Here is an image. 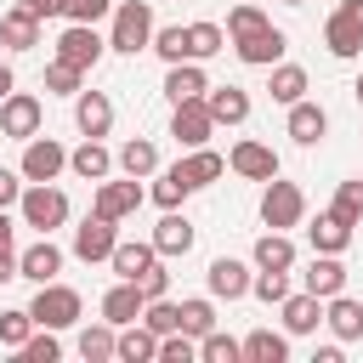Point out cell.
Wrapping results in <instances>:
<instances>
[{"instance_id": "obj_1", "label": "cell", "mask_w": 363, "mask_h": 363, "mask_svg": "<svg viewBox=\"0 0 363 363\" xmlns=\"http://www.w3.org/2000/svg\"><path fill=\"white\" fill-rule=\"evenodd\" d=\"M108 45L125 51V57H136L142 45H153V11H147V0H119V6H113V34H108Z\"/></svg>"}, {"instance_id": "obj_2", "label": "cell", "mask_w": 363, "mask_h": 363, "mask_svg": "<svg viewBox=\"0 0 363 363\" xmlns=\"http://www.w3.org/2000/svg\"><path fill=\"white\" fill-rule=\"evenodd\" d=\"M28 312H34V323L40 329H68L74 318H79V289H68V284H40V295L28 301Z\"/></svg>"}, {"instance_id": "obj_3", "label": "cell", "mask_w": 363, "mask_h": 363, "mask_svg": "<svg viewBox=\"0 0 363 363\" xmlns=\"http://www.w3.org/2000/svg\"><path fill=\"white\" fill-rule=\"evenodd\" d=\"M23 221L28 227H40V233H51V227H62L68 221V199H62V187H51V182H34V187H23Z\"/></svg>"}, {"instance_id": "obj_4", "label": "cell", "mask_w": 363, "mask_h": 363, "mask_svg": "<svg viewBox=\"0 0 363 363\" xmlns=\"http://www.w3.org/2000/svg\"><path fill=\"white\" fill-rule=\"evenodd\" d=\"M323 45L335 57H357L363 51V0H340L335 17L323 23Z\"/></svg>"}, {"instance_id": "obj_5", "label": "cell", "mask_w": 363, "mask_h": 363, "mask_svg": "<svg viewBox=\"0 0 363 363\" xmlns=\"http://www.w3.org/2000/svg\"><path fill=\"white\" fill-rule=\"evenodd\" d=\"M40 119H45L40 96H28V91H11V96H0V136H11V142H28V136H40Z\"/></svg>"}, {"instance_id": "obj_6", "label": "cell", "mask_w": 363, "mask_h": 363, "mask_svg": "<svg viewBox=\"0 0 363 363\" xmlns=\"http://www.w3.org/2000/svg\"><path fill=\"white\" fill-rule=\"evenodd\" d=\"M301 216H306V193H301L295 182H278V176H272L267 193H261V221L284 233V227H295Z\"/></svg>"}, {"instance_id": "obj_7", "label": "cell", "mask_w": 363, "mask_h": 363, "mask_svg": "<svg viewBox=\"0 0 363 363\" xmlns=\"http://www.w3.org/2000/svg\"><path fill=\"white\" fill-rule=\"evenodd\" d=\"M210 130H216V113H210V102H204V96H187V102H176L170 136H176L182 147H204V142H210Z\"/></svg>"}, {"instance_id": "obj_8", "label": "cell", "mask_w": 363, "mask_h": 363, "mask_svg": "<svg viewBox=\"0 0 363 363\" xmlns=\"http://www.w3.org/2000/svg\"><path fill=\"white\" fill-rule=\"evenodd\" d=\"M113 227H119V221H108V216H96V210H91V216L74 227V255H79V261H108V255H113V244H119V233H113Z\"/></svg>"}, {"instance_id": "obj_9", "label": "cell", "mask_w": 363, "mask_h": 363, "mask_svg": "<svg viewBox=\"0 0 363 363\" xmlns=\"http://www.w3.org/2000/svg\"><path fill=\"white\" fill-rule=\"evenodd\" d=\"M102 51H108V40H96V23H68L62 40H57V57L74 62V68H96Z\"/></svg>"}, {"instance_id": "obj_10", "label": "cell", "mask_w": 363, "mask_h": 363, "mask_svg": "<svg viewBox=\"0 0 363 363\" xmlns=\"http://www.w3.org/2000/svg\"><path fill=\"white\" fill-rule=\"evenodd\" d=\"M284 28H255V34H244V40H233V51H238V62H250V68H272L278 57H284Z\"/></svg>"}, {"instance_id": "obj_11", "label": "cell", "mask_w": 363, "mask_h": 363, "mask_svg": "<svg viewBox=\"0 0 363 363\" xmlns=\"http://www.w3.org/2000/svg\"><path fill=\"white\" fill-rule=\"evenodd\" d=\"M136 204H142V187H136V176H125V182H96V216H108V221H125V216H136Z\"/></svg>"}, {"instance_id": "obj_12", "label": "cell", "mask_w": 363, "mask_h": 363, "mask_svg": "<svg viewBox=\"0 0 363 363\" xmlns=\"http://www.w3.org/2000/svg\"><path fill=\"white\" fill-rule=\"evenodd\" d=\"M62 164H68V153H62L51 136H28V147H23V176H28V182H57Z\"/></svg>"}, {"instance_id": "obj_13", "label": "cell", "mask_w": 363, "mask_h": 363, "mask_svg": "<svg viewBox=\"0 0 363 363\" xmlns=\"http://www.w3.org/2000/svg\"><path fill=\"white\" fill-rule=\"evenodd\" d=\"M227 164H233L244 182H272V176H278V153H272L267 142H238V147L227 153Z\"/></svg>"}, {"instance_id": "obj_14", "label": "cell", "mask_w": 363, "mask_h": 363, "mask_svg": "<svg viewBox=\"0 0 363 363\" xmlns=\"http://www.w3.org/2000/svg\"><path fill=\"white\" fill-rule=\"evenodd\" d=\"M306 238H312V250H318V255H340V250L352 244V221H346V216H335V210H318V221L306 227Z\"/></svg>"}, {"instance_id": "obj_15", "label": "cell", "mask_w": 363, "mask_h": 363, "mask_svg": "<svg viewBox=\"0 0 363 363\" xmlns=\"http://www.w3.org/2000/svg\"><path fill=\"white\" fill-rule=\"evenodd\" d=\"M17 267H23V278H28V284H51V278L62 272V250L40 233V244H28V250L17 255Z\"/></svg>"}, {"instance_id": "obj_16", "label": "cell", "mask_w": 363, "mask_h": 363, "mask_svg": "<svg viewBox=\"0 0 363 363\" xmlns=\"http://www.w3.org/2000/svg\"><path fill=\"white\" fill-rule=\"evenodd\" d=\"M204 278H210V295H221V301L250 295V267H244V261H233V255H216Z\"/></svg>"}, {"instance_id": "obj_17", "label": "cell", "mask_w": 363, "mask_h": 363, "mask_svg": "<svg viewBox=\"0 0 363 363\" xmlns=\"http://www.w3.org/2000/svg\"><path fill=\"white\" fill-rule=\"evenodd\" d=\"M142 306H147V295H142V284H130V278H119V284L102 295V318H108V323H136Z\"/></svg>"}, {"instance_id": "obj_18", "label": "cell", "mask_w": 363, "mask_h": 363, "mask_svg": "<svg viewBox=\"0 0 363 363\" xmlns=\"http://www.w3.org/2000/svg\"><path fill=\"white\" fill-rule=\"evenodd\" d=\"M0 45H11V51H34V45H40V17H34L28 6H11V11L0 17Z\"/></svg>"}, {"instance_id": "obj_19", "label": "cell", "mask_w": 363, "mask_h": 363, "mask_svg": "<svg viewBox=\"0 0 363 363\" xmlns=\"http://www.w3.org/2000/svg\"><path fill=\"white\" fill-rule=\"evenodd\" d=\"M74 125H79L85 136H108V130H113V102H108L102 91H79V102H74Z\"/></svg>"}, {"instance_id": "obj_20", "label": "cell", "mask_w": 363, "mask_h": 363, "mask_svg": "<svg viewBox=\"0 0 363 363\" xmlns=\"http://www.w3.org/2000/svg\"><path fill=\"white\" fill-rule=\"evenodd\" d=\"M323 130H329V113H323L318 102H306V96H301V102H289V136H295L301 147H318V142H323Z\"/></svg>"}, {"instance_id": "obj_21", "label": "cell", "mask_w": 363, "mask_h": 363, "mask_svg": "<svg viewBox=\"0 0 363 363\" xmlns=\"http://www.w3.org/2000/svg\"><path fill=\"white\" fill-rule=\"evenodd\" d=\"M204 102H210L216 125H244L250 119V91H238V85H210Z\"/></svg>"}, {"instance_id": "obj_22", "label": "cell", "mask_w": 363, "mask_h": 363, "mask_svg": "<svg viewBox=\"0 0 363 363\" xmlns=\"http://www.w3.org/2000/svg\"><path fill=\"white\" fill-rule=\"evenodd\" d=\"M210 91V79H204V68L187 57V62H170V74H164V96L170 102H187V96H204Z\"/></svg>"}, {"instance_id": "obj_23", "label": "cell", "mask_w": 363, "mask_h": 363, "mask_svg": "<svg viewBox=\"0 0 363 363\" xmlns=\"http://www.w3.org/2000/svg\"><path fill=\"white\" fill-rule=\"evenodd\" d=\"M153 250H159V255H187V250H193V221L176 216V210H164V221L153 227Z\"/></svg>"}, {"instance_id": "obj_24", "label": "cell", "mask_w": 363, "mask_h": 363, "mask_svg": "<svg viewBox=\"0 0 363 363\" xmlns=\"http://www.w3.org/2000/svg\"><path fill=\"white\" fill-rule=\"evenodd\" d=\"M306 289H312L318 301L340 295V289H346V267H340V255H312V267H306Z\"/></svg>"}, {"instance_id": "obj_25", "label": "cell", "mask_w": 363, "mask_h": 363, "mask_svg": "<svg viewBox=\"0 0 363 363\" xmlns=\"http://www.w3.org/2000/svg\"><path fill=\"white\" fill-rule=\"evenodd\" d=\"M159 261V250L153 244H113V255H108V267L119 272V278H130V284H142V272Z\"/></svg>"}, {"instance_id": "obj_26", "label": "cell", "mask_w": 363, "mask_h": 363, "mask_svg": "<svg viewBox=\"0 0 363 363\" xmlns=\"http://www.w3.org/2000/svg\"><path fill=\"white\" fill-rule=\"evenodd\" d=\"M323 323L335 329V340H357V335H363V306H357L352 295H329V312H323Z\"/></svg>"}, {"instance_id": "obj_27", "label": "cell", "mask_w": 363, "mask_h": 363, "mask_svg": "<svg viewBox=\"0 0 363 363\" xmlns=\"http://www.w3.org/2000/svg\"><path fill=\"white\" fill-rule=\"evenodd\" d=\"M108 164H113V159H108V147H102L96 136H85V142L68 153V170H74V176H85V182H102V176H108Z\"/></svg>"}, {"instance_id": "obj_28", "label": "cell", "mask_w": 363, "mask_h": 363, "mask_svg": "<svg viewBox=\"0 0 363 363\" xmlns=\"http://www.w3.org/2000/svg\"><path fill=\"white\" fill-rule=\"evenodd\" d=\"M255 267H267V272H289L295 267V244L272 227V233H261L255 238Z\"/></svg>"}, {"instance_id": "obj_29", "label": "cell", "mask_w": 363, "mask_h": 363, "mask_svg": "<svg viewBox=\"0 0 363 363\" xmlns=\"http://www.w3.org/2000/svg\"><path fill=\"white\" fill-rule=\"evenodd\" d=\"M119 170H125V176H136V182H142V176H153V170H159V147H153L147 136H130V142L119 147Z\"/></svg>"}, {"instance_id": "obj_30", "label": "cell", "mask_w": 363, "mask_h": 363, "mask_svg": "<svg viewBox=\"0 0 363 363\" xmlns=\"http://www.w3.org/2000/svg\"><path fill=\"white\" fill-rule=\"evenodd\" d=\"M318 318H323V312H318V295H312V289H306V295H284V329H289V335H312Z\"/></svg>"}, {"instance_id": "obj_31", "label": "cell", "mask_w": 363, "mask_h": 363, "mask_svg": "<svg viewBox=\"0 0 363 363\" xmlns=\"http://www.w3.org/2000/svg\"><path fill=\"white\" fill-rule=\"evenodd\" d=\"M119 357H125V363H147V357H159V335L136 318V323L119 335Z\"/></svg>"}, {"instance_id": "obj_32", "label": "cell", "mask_w": 363, "mask_h": 363, "mask_svg": "<svg viewBox=\"0 0 363 363\" xmlns=\"http://www.w3.org/2000/svg\"><path fill=\"white\" fill-rule=\"evenodd\" d=\"M267 91H272V102H284V108H289V102H301V96H306V68H295V62H278Z\"/></svg>"}, {"instance_id": "obj_33", "label": "cell", "mask_w": 363, "mask_h": 363, "mask_svg": "<svg viewBox=\"0 0 363 363\" xmlns=\"http://www.w3.org/2000/svg\"><path fill=\"white\" fill-rule=\"evenodd\" d=\"M187 193H193V176H187V164H170V170L153 182V204H164V210H176Z\"/></svg>"}, {"instance_id": "obj_34", "label": "cell", "mask_w": 363, "mask_h": 363, "mask_svg": "<svg viewBox=\"0 0 363 363\" xmlns=\"http://www.w3.org/2000/svg\"><path fill=\"white\" fill-rule=\"evenodd\" d=\"M79 357H85V363H108V357H119V335H113V323L85 329V335H79Z\"/></svg>"}, {"instance_id": "obj_35", "label": "cell", "mask_w": 363, "mask_h": 363, "mask_svg": "<svg viewBox=\"0 0 363 363\" xmlns=\"http://www.w3.org/2000/svg\"><path fill=\"white\" fill-rule=\"evenodd\" d=\"M244 357H250V363H284V357H289V340L272 335V329H255V335L244 340Z\"/></svg>"}, {"instance_id": "obj_36", "label": "cell", "mask_w": 363, "mask_h": 363, "mask_svg": "<svg viewBox=\"0 0 363 363\" xmlns=\"http://www.w3.org/2000/svg\"><path fill=\"white\" fill-rule=\"evenodd\" d=\"M199 357H204V363H238V357H244V340H233V335L210 329V335L199 340Z\"/></svg>"}, {"instance_id": "obj_37", "label": "cell", "mask_w": 363, "mask_h": 363, "mask_svg": "<svg viewBox=\"0 0 363 363\" xmlns=\"http://www.w3.org/2000/svg\"><path fill=\"white\" fill-rule=\"evenodd\" d=\"M221 40H227V34H221L216 23H193V28H187V57H193V62H204V57H216V51H221Z\"/></svg>"}, {"instance_id": "obj_38", "label": "cell", "mask_w": 363, "mask_h": 363, "mask_svg": "<svg viewBox=\"0 0 363 363\" xmlns=\"http://www.w3.org/2000/svg\"><path fill=\"white\" fill-rule=\"evenodd\" d=\"M182 164H187V176H193V187H204V182H216V176L227 170V159H221V153H210V147H193V153H187Z\"/></svg>"}, {"instance_id": "obj_39", "label": "cell", "mask_w": 363, "mask_h": 363, "mask_svg": "<svg viewBox=\"0 0 363 363\" xmlns=\"http://www.w3.org/2000/svg\"><path fill=\"white\" fill-rule=\"evenodd\" d=\"M142 323H147L153 335H170V329H182V306L159 295V301H147V306H142Z\"/></svg>"}, {"instance_id": "obj_40", "label": "cell", "mask_w": 363, "mask_h": 363, "mask_svg": "<svg viewBox=\"0 0 363 363\" xmlns=\"http://www.w3.org/2000/svg\"><path fill=\"white\" fill-rule=\"evenodd\" d=\"M153 51H159L164 62H187V28H182V23H170V28H153Z\"/></svg>"}, {"instance_id": "obj_41", "label": "cell", "mask_w": 363, "mask_h": 363, "mask_svg": "<svg viewBox=\"0 0 363 363\" xmlns=\"http://www.w3.org/2000/svg\"><path fill=\"white\" fill-rule=\"evenodd\" d=\"M182 329H187L193 340H204V335L216 329V306H210V301H182Z\"/></svg>"}, {"instance_id": "obj_42", "label": "cell", "mask_w": 363, "mask_h": 363, "mask_svg": "<svg viewBox=\"0 0 363 363\" xmlns=\"http://www.w3.org/2000/svg\"><path fill=\"white\" fill-rule=\"evenodd\" d=\"M193 357H199V346H193V335H187V329L159 335V363H193Z\"/></svg>"}, {"instance_id": "obj_43", "label": "cell", "mask_w": 363, "mask_h": 363, "mask_svg": "<svg viewBox=\"0 0 363 363\" xmlns=\"http://www.w3.org/2000/svg\"><path fill=\"white\" fill-rule=\"evenodd\" d=\"M255 28H267V11H261V6L244 0V6L227 11V34H233V40H244V34H255Z\"/></svg>"}, {"instance_id": "obj_44", "label": "cell", "mask_w": 363, "mask_h": 363, "mask_svg": "<svg viewBox=\"0 0 363 363\" xmlns=\"http://www.w3.org/2000/svg\"><path fill=\"white\" fill-rule=\"evenodd\" d=\"M17 357H23V363H57V357H62V346H57V335L45 329V335H28V340L17 346Z\"/></svg>"}, {"instance_id": "obj_45", "label": "cell", "mask_w": 363, "mask_h": 363, "mask_svg": "<svg viewBox=\"0 0 363 363\" xmlns=\"http://www.w3.org/2000/svg\"><path fill=\"white\" fill-rule=\"evenodd\" d=\"M79 74H85V68H74V62H62V57H57V62L45 68V91H57V96H74V91H79Z\"/></svg>"}, {"instance_id": "obj_46", "label": "cell", "mask_w": 363, "mask_h": 363, "mask_svg": "<svg viewBox=\"0 0 363 363\" xmlns=\"http://www.w3.org/2000/svg\"><path fill=\"white\" fill-rule=\"evenodd\" d=\"M28 335H34V312H28V306H23V312H0V340H6V346H23Z\"/></svg>"}, {"instance_id": "obj_47", "label": "cell", "mask_w": 363, "mask_h": 363, "mask_svg": "<svg viewBox=\"0 0 363 363\" xmlns=\"http://www.w3.org/2000/svg\"><path fill=\"white\" fill-rule=\"evenodd\" d=\"M335 216H346L352 227L363 221V176H357V182H340V193H335Z\"/></svg>"}, {"instance_id": "obj_48", "label": "cell", "mask_w": 363, "mask_h": 363, "mask_svg": "<svg viewBox=\"0 0 363 363\" xmlns=\"http://www.w3.org/2000/svg\"><path fill=\"white\" fill-rule=\"evenodd\" d=\"M250 289L267 301V306H284V295H289V284H284V272H267L261 267V278H250Z\"/></svg>"}, {"instance_id": "obj_49", "label": "cell", "mask_w": 363, "mask_h": 363, "mask_svg": "<svg viewBox=\"0 0 363 363\" xmlns=\"http://www.w3.org/2000/svg\"><path fill=\"white\" fill-rule=\"evenodd\" d=\"M108 6H113V0H68L62 17H68V23H96V17H108Z\"/></svg>"}, {"instance_id": "obj_50", "label": "cell", "mask_w": 363, "mask_h": 363, "mask_svg": "<svg viewBox=\"0 0 363 363\" xmlns=\"http://www.w3.org/2000/svg\"><path fill=\"white\" fill-rule=\"evenodd\" d=\"M142 295H147V301H159V295H170V272H164L159 261H153V267L142 272Z\"/></svg>"}, {"instance_id": "obj_51", "label": "cell", "mask_w": 363, "mask_h": 363, "mask_svg": "<svg viewBox=\"0 0 363 363\" xmlns=\"http://www.w3.org/2000/svg\"><path fill=\"white\" fill-rule=\"evenodd\" d=\"M17 199H23V182H17L11 170H0V210H6V204H17Z\"/></svg>"}, {"instance_id": "obj_52", "label": "cell", "mask_w": 363, "mask_h": 363, "mask_svg": "<svg viewBox=\"0 0 363 363\" xmlns=\"http://www.w3.org/2000/svg\"><path fill=\"white\" fill-rule=\"evenodd\" d=\"M23 6H28L34 17H62V6H68V0H23Z\"/></svg>"}, {"instance_id": "obj_53", "label": "cell", "mask_w": 363, "mask_h": 363, "mask_svg": "<svg viewBox=\"0 0 363 363\" xmlns=\"http://www.w3.org/2000/svg\"><path fill=\"white\" fill-rule=\"evenodd\" d=\"M11 278H23V267H17L11 250H0V284H11Z\"/></svg>"}, {"instance_id": "obj_54", "label": "cell", "mask_w": 363, "mask_h": 363, "mask_svg": "<svg viewBox=\"0 0 363 363\" xmlns=\"http://www.w3.org/2000/svg\"><path fill=\"white\" fill-rule=\"evenodd\" d=\"M11 233H17V227H11V216L0 210V250H11Z\"/></svg>"}, {"instance_id": "obj_55", "label": "cell", "mask_w": 363, "mask_h": 363, "mask_svg": "<svg viewBox=\"0 0 363 363\" xmlns=\"http://www.w3.org/2000/svg\"><path fill=\"white\" fill-rule=\"evenodd\" d=\"M0 96H11V68L0 62Z\"/></svg>"}, {"instance_id": "obj_56", "label": "cell", "mask_w": 363, "mask_h": 363, "mask_svg": "<svg viewBox=\"0 0 363 363\" xmlns=\"http://www.w3.org/2000/svg\"><path fill=\"white\" fill-rule=\"evenodd\" d=\"M352 91H357V102H363V79H357V85H352Z\"/></svg>"}, {"instance_id": "obj_57", "label": "cell", "mask_w": 363, "mask_h": 363, "mask_svg": "<svg viewBox=\"0 0 363 363\" xmlns=\"http://www.w3.org/2000/svg\"><path fill=\"white\" fill-rule=\"evenodd\" d=\"M289 6H306V0H289Z\"/></svg>"}]
</instances>
